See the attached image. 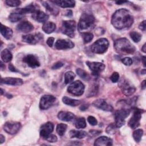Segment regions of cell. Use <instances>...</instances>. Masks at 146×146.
<instances>
[{
    "instance_id": "obj_1",
    "label": "cell",
    "mask_w": 146,
    "mask_h": 146,
    "mask_svg": "<svg viewBox=\"0 0 146 146\" xmlns=\"http://www.w3.org/2000/svg\"><path fill=\"white\" fill-rule=\"evenodd\" d=\"M133 23V17L130 11L125 9L116 10L112 16L111 23L117 30L129 29Z\"/></svg>"
},
{
    "instance_id": "obj_2",
    "label": "cell",
    "mask_w": 146,
    "mask_h": 146,
    "mask_svg": "<svg viewBox=\"0 0 146 146\" xmlns=\"http://www.w3.org/2000/svg\"><path fill=\"white\" fill-rule=\"evenodd\" d=\"M113 46L117 52L123 55L132 54L136 50L135 46L125 38L116 40L113 43Z\"/></svg>"
},
{
    "instance_id": "obj_3",
    "label": "cell",
    "mask_w": 146,
    "mask_h": 146,
    "mask_svg": "<svg viewBox=\"0 0 146 146\" xmlns=\"http://www.w3.org/2000/svg\"><path fill=\"white\" fill-rule=\"evenodd\" d=\"M95 19L92 15L87 13L83 14L78 24L79 31L84 33V31L92 30L95 26Z\"/></svg>"
},
{
    "instance_id": "obj_4",
    "label": "cell",
    "mask_w": 146,
    "mask_h": 146,
    "mask_svg": "<svg viewBox=\"0 0 146 146\" xmlns=\"http://www.w3.org/2000/svg\"><path fill=\"white\" fill-rule=\"evenodd\" d=\"M109 46L108 40L104 38H100L95 41L91 46V50L95 54L105 52Z\"/></svg>"
},
{
    "instance_id": "obj_5",
    "label": "cell",
    "mask_w": 146,
    "mask_h": 146,
    "mask_svg": "<svg viewBox=\"0 0 146 146\" xmlns=\"http://www.w3.org/2000/svg\"><path fill=\"white\" fill-rule=\"evenodd\" d=\"M76 29V22L73 20L64 21L62 22L60 28L61 32L70 38H73L75 35Z\"/></svg>"
},
{
    "instance_id": "obj_6",
    "label": "cell",
    "mask_w": 146,
    "mask_h": 146,
    "mask_svg": "<svg viewBox=\"0 0 146 146\" xmlns=\"http://www.w3.org/2000/svg\"><path fill=\"white\" fill-rule=\"evenodd\" d=\"M130 113L129 109H120L116 110L114 113L115 120V125L117 128L123 126L125 123V118L128 116Z\"/></svg>"
},
{
    "instance_id": "obj_7",
    "label": "cell",
    "mask_w": 146,
    "mask_h": 146,
    "mask_svg": "<svg viewBox=\"0 0 146 146\" xmlns=\"http://www.w3.org/2000/svg\"><path fill=\"white\" fill-rule=\"evenodd\" d=\"M84 85L80 80L71 83L67 88V91L75 96H80L84 91Z\"/></svg>"
},
{
    "instance_id": "obj_8",
    "label": "cell",
    "mask_w": 146,
    "mask_h": 146,
    "mask_svg": "<svg viewBox=\"0 0 146 146\" xmlns=\"http://www.w3.org/2000/svg\"><path fill=\"white\" fill-rule=\"evenodd\" d=\"M133 115L128 121V124L132 129H135L139 127V125H140V121L141 117V114L142 112H144V111L136 107L133 108Z\"/></svg>"
},
{
    "instance_id": "obj_9",
    "label": "cell",
    "mask_w": 146,
    "mask_h": 146,
    "mask_svg": "<svg viewBox=\"0 0 146 146\" xmlns=\"http://www.w3.org/2000/svg\"><path fill=\"white\" fill-rule=\"evenodd\" d=\"M119 86L125 96H131L136 91L135 86L127 79H121L119 83Z\"/></svg>"
},
{
    "instance_id": "obj_10",
    "label": "cell",
    "mask_w": 146,
    "mask_h": 146,
    "mask_svg": "<svg viewBox=\"0 0 146 146\" xmlns=\"http://www.w3.org/2000/svg\"><path fill=\"white\" fill-rule=\"evenodd\" d=\"M56 98L53 95H45L41 97L39 102V108L42 110H47L54 105Z\"/></svg>"
},
{
    "instance_id": "obj_11",
    "label": "cell",
    "mask_w": 146,
    "mask_h": 146,
    "mask_svg": "<svg viewBox=\"0 0 146 146\" xmlns=\"http://www.w3.org/2000/svg\"><path fill=\"white\" fill-rule=\"evenodd\" d=\"M21 126V125L19 122L8 121L4 124L3 128L4 131L10 135H14L19 131Z\"/></svg>"
},
{
    "instance_id": "obj_12",
    "label": "cell",
    "mask_w": 146,
    "mask_h": 146,
    "mask_svg": "<svg viewBox=\"0 0 146 146\" xmlns=\"http://www.w3.org/2000/svg\"><path fill=\"white\" fill-rule=\"evenodd\" d=\"M86 64L91 71L92 75L95 76H99L100 73L105 68V65L100 62L87 61L86 62Z\"/></svg>"
},
{
    "instance_id": "obj_13",
    "label": "cell",
    "mask_w": 146,
    "mask_h": 146,
    "mask_svg": "<svg viewBox=\"0 0 146 146\" xmlns=\"http://www.w3.org/2000/svg\"><path fill=\"white\" fill-rule=\"evenodd\" d=\"M43 38V35L40 33H38L34 34H27L23 35L22 39L24 42L35 44L42 40Z\"/></svg>"
},
{
    "instance_id": "obj_14",
    "label": "cell",
    "mask_w": 146,
    "mask_h": 146,
    "mask_svg": "<svg viewBox=\"0 0 146 146\" xmlns=\"http://www.w3.org/2000/svg\"><path fill=\"white\" fill-rule=\"evenodd\" d=\"M23 62L27 64L28 66L31 68H34L40 66V62L38 57L33 54H28L24 56L23 58Z\"/></svg>"
},
{
    "instance_id": "obj_15",
    "label": "cell",
    "mask_w": 146,
    "mask_h": 146,
    "mask_svg": "<svg viewBox=\"0 0 146 146\" xmlns=\"http://www.w3.org/2000/svg\"><path fill=\"white\" fill-rule=\"evenodd\" d=\"M54 124L51 122H47L42 124L40 129V136L44 139H46L53 131Z\"/></svg>"
},
{
    "instance_id": "obj_16",
    "label": "cell",
    "mask_w": 146,
    "mask_h": 146,
    "mask_svg": "<svg viewBox=\"0 0 146 146\" xmlns=\"http://www.w3.org/2000/svg\"><path fill=\"white\" fill-rule=\"evenodd\" d=\"M55 47L58 50L69 49L74 47V43L67 39H58L55 43Z\"/></svg>"
},
{
    "instance_id": "obj_17",
    "label": "cell",
    "mask_w": 146,
    "mask_h": 146,
    "mask_svg": "<svg viewBox=\"0 0 146 146\" xmlns=\"http://www.w3.org/2000/svg\"><path fill=\"white\" fill-rule=\"evenodd\" d=\"M92 105L95 107L105 111L111 112L113 111V107L111 105L108 104L105 101V100L102 99H99L95 100L92 103Z\"/></svg>"
},
{
    "instance_id": "obj_18",
    "label": "cell",
    "mask_w": 146,
    "mask_h": 146,
    "mask_svg": "<svg viewBox=\"0 0 146 146\" xmlns=\"http://www.w3.org/2000/svg\"><path fill=\"white\" fill-rule=\"evenodd\" d=\"M31 17L35 21L40 23H45L48 20L49 16L45 13L39 10H36L32 14Z\"/></svg>"
},
{
    "instance_id": "obj_19",
    "label": "cell",
    "mask_w": 146,
    "mask_h": 146,
    "mask_svg": "<svg viewBox=\"0 0 146 146\" xmlns=\"http://www.w3.org/2000/svg\"><path fill=\"white\" fill-rule=\"evenodd\" d=\"M26 14L24 13L22 9H16L10 14L9 19L11 22H15L22 19Z\"/></svg>"
},
{
    "instance_id": "obj_20",
    "label": "cell",
    "mask_w": 146,
    "mask_h": 146,
    "mask_svg": "<svg viewBox=\"0 0 146 146\" xmlns=\"http://www.w3.org/2000/svg\"><path fill=\"white\" fill-rule=\"evenodd\" d=\"M34 29L33 25L29 21H23L17 26V30L20 32L27 33Z\"/></svg>"
},
{
    "instance_id": "obj_21",
    "label": "cell",
    "mask_w": 146,
    "mask_h": 146,
    "mask_svg": "<svg viewBox=\"0 0 146 146\" xmlns=\"http://www.w3.org/2000/svg\"><path fill=\"white\" fill-rule=\"evenodd\" d=\"M1 83L11 85V86H21L23 83L22 79L17 78L6 77L5 78H1Z\"/></svg>"
},
{
    "instance_id": "obj_22",
    "label": "cell",
    "mask_w": 146,
    "mask_h": 146,
    "mask_svg": "<svg viewBox=\"0 0 146 146\" xmlns=\"http://www.w3.org/2000/svg\"><path fill=\"white\" fill-rule=\"evenodd\" d=\"M112 145V140L107 136H100L97 138L94 143L96 146H110Z\"/></svg>"
},
{
    "instance_id": "obj_23",
    "label": "cell",
    "mask_w": 146,
    "mask_h": 146,
    "mask_svg": "<svg viewBox=\"0 0 146 146\" xmlns=\"http://www.w3.org/2000/svg\"><path fill=\"white\" fill-rule=\"evenodd\" d=\"M58 117L59 120L64 121H70L72 120H74L75 118V115L68 111H60L58 114Z\"/></svg>"
},
{
    "instance_id": "obj_24",
    "label": "cell",
    "mask_w": 146,
    "mask_h": 146,
    "mask_svg": "<svg viewBox=\"0 0 146 146\" xmlns=\"http://www.w3.org/2000/svg\"><path fill=\"white\" fill-rule=\"evenodd\" d=\"M51 2L63 8L73 7L75 5V2L72 0H57L51 1Z\"/></svg>"
},
{
    "instance_id": "obj_25",
    "label": "cell",
    "mask_w": 146,
    "mask_h": 146,
    "mask_svg": "<svg viewBox=\"0 0 146 146\" xmlns=\"http://www.w3.org/2000/svg\"><path fill=\"white\" fill-rule=\"evenodd\" d=\"M1 33L3 35V36L6 38V39H10L13 36V30L9 28V27H7L1 23Z\"/></svg>"
},
{
    "instance_id": "obj_26",
    "label": "cell",
    "mask_w": 146,
    "mask_h": 146,
    "mask_svg": "<svg viewBox=\"0 0 146 146\" xmlns=\"http://www.w3.org/2000/svg\"><path fill=\"white\" fill-rule=\"evenodd\" d=\"M87 133L84 131H77L75 129L71 130L69 133L70 137L71 138H78V139H82L87 136Z\"/></svg>"
},
{
    "instance_id": "obj_27",
    "label": "cell",
    "mask_w": 146,
    "mask_h": 146,
    "mask_svg": "<svg viewBox=\"0 0 146 146\" xmlns=\"http://www.w3.org/2000/svg\"><path fill=\"white\" fill-rule=\"evenodd\" d=\"M1 58L2 60L5 63H7L11 61L13 58L12 54L7 48L3 50L1 52Z\"/></svg>"
},
{
    "instance_id": "obj_28",
    "label": "cell",
    "mask_w": 146,
    "mask_h": 146,
    "mask_svg": "<svg viewBox=\"0 0 146 146\" xmlns=\"http://www.w3.org/2000/svg\"><path fill=\"white\" fill-rule=\"evenodd\" d=\"M56 29V25L52 22H45L43 26L42 30L47 34H50L52 33Z\"/></svg>"
},
{
    "instance_id": "obj_29",
    "label": "cell",
    "mask_w": 146,
    "mask_h": 146,
    "mask_svg": "<svg viewBox=\"0 0 146 146\" xmlns=\"http://www.w3.org/2000/svg\"><path fill=\"white\" fill-rule=\"evenodd\" d=\"M42 3L43 6L46 8V9L47 11H48L50 13H51V14L56 15L58 14L59 10L55 6H53L52 5H50L47 1H42Z\"/></svg>"
},
{
    "instance_id": "obj_30",
    "label": "cell",
    "mask_w": 146,
    "mask_h": 146,
    "mask_svg": "<svg viewBox=\"0 0 146 146\" xmlns=\"http://www.w3.org/2000/svg\"><path fill=\"white\" fill-rule=\"evenodd\" d=\"M62 101L63 102L68 106H76L79 105L80 103V101L79 100H76V99H73L70 98H68L67 96H64L62 98Z\"/></svg>"
},
{
    "instance_id": "obj_31",
    "label": "cell",
    "mask_w": 146,
    "mask_h": 146,
    "mask_svg": "<svg viewBox=\"0 0 146 146\" xmlns=\"http://www.w3.org/2000/svg\"><path fill=\"white\" fill-rule=\"evenodd\" d=\"M75 78V74L72 71H67L64 74V83L68 84L73 81Z\"/></svg>"
},
{
    "instance_id": "obj_32",
    "label": "cell",
    "mask_w": 146,
    "mask_h": 146,
    "mask_svg": "<svg viewBox=\"0 0 146 146\" xmlns=\"http://www.w3.org/2000/svg\"><path fill=\"white\" fill-rule=\"evenodd\" d=\"M75 125L76 128H84L86 127V120L84 117H79L76 120L75 122Z\"/></svg>"
},
{
    "instance_id": "obj_33",
    "label": "cell",
    "mask_w": 146,
    "mask_h": 146,
    "mask_svg": "<svg viewBox=\"0 0 146 146\" xmlns=\"http://www.w3.org/2000/svg\"><path fill=\"white\" fill-rule=\"evenodd\" d=\"M67 128V125L64 123H59L56 126V132L59 136H63Z\"/></svg>"
},
{
    "instance_id": "obj_34",
    "label": "cell",
    "mask_w": 146,
    "mask_h": 146,
    "mask_svg": "<svg viewBox=\"0 0 146 146\" xmlns=\"http://www.w3.org/2000/svg\"><path fill=\"white\" fill-rule=\"evenodd\" d=\"M143 134V131L141 129H137L133 132L132 136L136 142L139 143L140 141Z\"/></svg>"
},
{
    "instance_id": "obj_35",
    "label": "cell",
    "mask_w": 146,
    "mask_h": 146,
    "mask_svg": "<svg viewBox=\"0 0 146 146\" xmlns=\"http://www.w3.org/2000/svg\"><path fill=\"white\" fill-rule=\"evenodd\" d=\"M82 36L83 42L84 43H88L90 42L94 38L93 34L91 33H89V32L82 33Z\"/></svg>"
},
{
    "instance_id": "obj_36",
    "label": "cell",
    "mask_w": 146,
    "mask_h": 146,
    "mask_svg": "<svg viewBox=\"0 0 146 146\" xmlns=\"http://www.w3.org/2000/svg\"><path fill=\"white\" fill-rule=\"evenodd\" d=\"M76 72L77 73V74L83 79L87 80L90 78V76L88 75V74H87V72L84 71V70H82L81 68H77L76 70Z\"/></svg>"
},
{
    "instance_id": "obj_37",
    "label": "cell",
    "mask_w": 146,
    "mask_h": 146,
    "mask_svg": "<svg viewBox=\"0 0 146 146\" xmlns=\"http://www.w3.org/2000/svg\"><path fill=\"white\" fill-rule=\"evenodd\" d=\"M129 36L135 43L139 42L141 38V35L136 31H131L129 33Z\"/></svg>"
},
{
    "instance_id": "obj_38",
    "label": "cell",
    "mask_w": 146,
    "mask_h": 146,
    "mask_svg": "<svg viewBox=\"0 0 146 146\" xmlns=\"http://www.w3.org/2000/svg\"><path fill=\"white\" fill-rule=\"evenodd\" d=\"M98 92V86L96 84H94L92 86L91 89L88 91V96H94L96 95Z\"/></svg>"
},
{
    "instance_id": "obj_39",
    "label": "cell",
    "mask_w": 146,
    "mask_h": 146,
    "mask_svg": "<svg viewBox=\"0 0 146 146\" xmlns=\"http://www.w3.org/2000/svg\"><path fill=\"white\" fill-rule=\"evenodd\" d=\"M5 2L10 7H17L21 3V2L19 0H7L5 1Z\"/></svg>"
},
{
    "instance_id": "obj_40",
    "label": "cell",
    "mask_w": 146,
    "mask_h": 146,
    "mask_svg": "<svg viewBox=\"0 0 146 146\" xmlns=\"http://www.w3.org/2000/svg\"><path fill=\"white\" fill-rule=\"evenodd\" d=\"M117 127L116 126L115 124H111L109 125L106 129V132L108 134H114L116 131Z\"/></svg>"
},
{
    "instance_id": "obj_41",
    "label": "cell",
    "mask_w": 146,
    "mask_h": 146,
    "mask_svg": "<svg viewBox=\"0 0 146 146\" xmlns=\"http://www.w3.org/2000/svg\"><path fill=\"white\" fill-rule=\"evenodd\" d=\"M121 62L122 63L125 65V66H131L132 64V59L129 58V57H125V58H124L121 59Z\"/></svg>"
},
{
    "instance_id": "obj_42",
    "label": "cell",
    "mask_w": 146,
    "mask_h": 146,
    "mask_svg": "<svg viewBox=\"0 0 146 146\" xmlns=\"http://www.w3.org/2000/svg\"><path fill=\"white\" fill-rule=\"evenodd\" d=\"M119 74L117 72H114L112 73L110 77V79L113 83H116L119 80Z\"/></svg>"
},
{
    "instance_id": "obj_43",
    "label": "cell",
    "mask_w": 146,
    "mask_h": 146,
    "mask_svg": "<svg viewBox=\"0 0 146 146\" xmlns=\"http://www.w3.org/2000/svg\"><path fill=\"white\" fill-rule=\"evenodd\" d=\"M87 121L91 125H96L98 124L97 120L92 116H89L87 118Z\"/></svg>"
},
{
    "instance_id": "obj_44",
    "label": "cell",
    "mask_w": 146,
    "mask_h": 146,
    "mask_svg": "<svg viewBox=\"0 0 146 146\" xmlns=\"http://www.w3.org/2000/svg\"><path fill=\"white\" fill-rule=\"evenodd\" d=\"M46 140L47 141H48V142H51V143H54V142H56L57 141V137L55 135H52L50 134L46 139Z\"/></svg>"
},
{
    "instance_id": "obj_45",
    "label": "cell",
    "mask_w": 146,
    "mask_h": 146,
    "mask_svg": "<svg viewBox=\"0 0 146 146\" xmlns=\"http://www.w3.org/2000/svg\"><path fill=\"white\" fill-rule=\"evenodd\" d=\"M64 65V64L61 62H58L56 63H55L52 67V69L55 70V69H58L60 67H62Z\"/></svg>"
},
{
    "instance_id": "obj_46",
    "label": "cell",
    "mask_w": 146,
    "mask_h": 146,
    "mask_svg": "<svg viewBox=\"0 0 146 146\" xmlns=\"http://www.w3.org/2000/svg\"><path fill=\"white\" fill-rule=\"evenodd\" d=\"M54 42V38H53V37H49V38L47 39L46 43H47V44L48 45V46L52 47V45H53Z\"/></svg>"
},
{
    "instance_id": "obj_47",
    "label": "cell",
    "mask_w": 146,
    "mask_h": 146,
    "mask_svg": "<svg viewBox=\"0 0 146 146\" xmlns=\"http://www.w3.org/2000/svg\"><path fill=\"white\" fill-rule=\"evenodd\" d=\"M145 22H146V21L144 20L140 23V25L139 26V28L140 30H141L142 31L145 30Z\"/></svg>"
},
{
    "instance_id": "obj_48",
    "label": "cell",
    "mask_w": 146,
    "mask_h": 146,
    "mask_svg": "<svg viewBox=\"0 0 146 146\" xmlns=\"http://www.w3.org/2000/svg\"><path fill=\"white\" fill-rule=\"evenodd\" d=\"M101 132L102 131L100 130H90V133L92 136H97L101 133Z\"/></svg>"
},
{
    "instance_id": "obj_49",
    "label": "cell",
    "mask_w": 146,
    "mask_h": 146,
    "mask_svg": "<svg viewBox=\"0 0 146 146\" xmlns=\"http://www.w3.org/2000/svg\"><path fill=\"white\" fill-rule=\"evenodd\" d=\"M9 69L13 72H18V70L12 64V63H10L9 64Z\"/></svg>"
},
{
    "instance_id": "obj_50",
    "label": "cell",
    "mask_w": 146,
    "mask_h": 146,
    "mask_svg": "<svg viewBox=\"0 0 146 146\" xmlns=\"http://www.w3.org/2000/svg\"><path fill=\"white\" fill-rule=\"evenodd\" d=\"M88 105H87V104H83V105H82L79 108H80V110L81 111H85V110H86L88 108Z\"/></svg>"
},
{
    "instance_id": "obj_51",
    "label": "cell",
    "mask_w": 146,
    "mask_h": 146,
    "mask_svg": "<svg viewBox=\"0 0 146 146\" xmlns=\"http://www.w3.org/2000/svg\"><path fill=\"white\" fill-rule=\"evenodd\" d=\"M145 80H143L142 82H141V88L143 89V90H144L145 88V87H146V84H145Z\"/></svg>"
},
{
    "instance_id": "obj_52",
    "label": "cell",
    "mask_w": 146,
    "mask_h": 146,
    "mask_svg": "<svg viewBox=\"0 0 146 146\" xmlns=\"http://www.w3.org/2000/svg\"><path fill=\"white\" fill-rule=\"evenodd\" d=\"M66 15H67V16H68V17H70V16H72V11L71 10H67V13H66V14H65Z\"/></svg>"
},
{
    "instance_id": "obj_53",
    "label": "cell",
    "mask_w": 146,
    "mask_h": 146,
    "mask_svg": "<svg viewBox=\"0 0 146 146\" xmlns=\"http://www.w3.org/2000/svg\"><path fill=\"white\" fill-rule=\"evenodd\" d=\"M0 140H1V142H0L1 144H2L5 141V137L2 134L0 135Z\"/></svg>"
},
{
    "instance_id": "obj_54",
    "label": "cell",
    "mask_w": 146,
    "mask_h": 146,
    "mask_svg": "<svg viewBox=\"0 0 146 146\" xmlns=\"http://www.w3.org/2000/svg\"><path fill=\"white\" fill-rule=\"evenodd\" d=\"M141 60L143 62V66L144 67H145V56H143L141 58Z\"/></svg>"
},
{
    "instance_id": "obj_55",
    "label": "cell",
    "mask_w": 146,
    "mask_h": 146,
    "mask_svg": "<svg viewBox=\"0 0 146 146\" xmlns=\"http://www.w3.org/2000/svg\"><path fill=\"white\" fill-rule=\"evenodd\" d=\"M145 45H146V44H145V43H144V45L143 46L142 48H141V50H142V51H143V52H144V53L146 52V51H145V50H146V48H145V46H145Z\"/></svg>"
},
{
    "instance_id": "obj_56",
    "label": "cell",
    "mask_w": 146,
    "mask_h": 146,
    "mask_svg": "<svg viewBox=\"0 0 146 146\" xmlns=\"http://www.w3.org/2000/svg\"><path fill=\"white\" fill-rule=\"evenodd\" d=\"M128 1H117V2H116V3L117 4V5H120V4H122V3H126Z\"/></svg>"
},
{
    "instance_id": "obj_57",
    "label": "cell",
    "mask_w": 146,
    "mask_h": 146,
    "mask_svg": "<svg viewBox=\"0 0 146 146\" xmlns=\"http://www.w3.org/2000/svg\"><path fill=\"white\" fill-rule=\"evenodd\" d=\"M5 65H3V63L1 61V70H2L3 68H5Z\"/></svg>"
},
{
    "instance_id": "obj_58",
    "label": "cell",
    "mask_w": 146,
    "mask_h": 146,
    "mask_svg": "<svg viewBox=\"0 0 146 146\" xmlns=\"http://www.w3.org/2000/svg\"><path fill=\"white\" fill-rule=\"evenodd\" d=\"M141 72L142 74H145V69H144V70H141Z\"/></svg>"
},
{
    "instance_id": "obj_59",
    "label": "cell",
    "mask_w": 146,
    "mask_h": 146,
    "mask_svg": "<svg viewBox=\"0 0 146 146\" xmlns=\"http://www.w3.org/2000/svg\"><path fill=\"white\" fill-rule=\"evenodd\" d=\"M3 90L1 88V95L3 94Z\"/></svg>"
}]
</instances>
